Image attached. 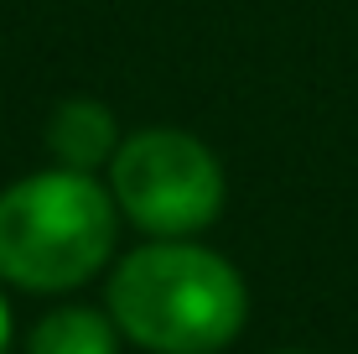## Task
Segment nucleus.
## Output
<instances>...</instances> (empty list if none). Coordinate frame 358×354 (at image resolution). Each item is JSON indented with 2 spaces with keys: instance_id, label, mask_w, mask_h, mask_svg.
Wrapping results in <instances>:
<instances>
[{
  "instance_id": "423d86ee",
  "label": "nucleus",
  "mask_w": 358,
  "mask_h": 354,
  "mask_svg": "<svg viewBox=\"0 0 358 354\" xmlns=\"http://www.w3.org/2000/svg\"><path fill=\"white\" fill-rule=\"evenodd\" d=\"M10 334H16V323H10V302H6V292H0V354L10 349Z\"/></svg>"
},
{
  "instance_id": "7ed1b4c3",
  "label": "nucleus",
  "mask_w": 358,
  "mask_h": 354,
  "mask_svg": "<svg viewBox=\"0 0 358 354\" xmlns=\"http://www.w3.org/2000/svg\"><path fill=\"white\" fill-rule=\"evenodd\" d=\"M115 209L151 240H192L224 209V167L187 130H135L109 162Z\"/></svg>"
},
{
  "instance_id": "39448f33",
  "label": "nucleus",
  "mask_w": 358,
  "mask_h": 354,
  "mask_svg": "<svg viewBox=\"0 0 358 354\" xmlns=\"http://www.w3.org/2000/svg\"><path fill=\"white\" fill-rule=\"evenodd\" d=\"M27 354H120V328L109 318V308H52L47 318H36Z\"/></svg>"
},
{
  "instance_id": "f03ea898",
  "label": "nucleus",
  "mask_w": 358,
  "mask_h": 354,
  "mask_svg": "<svg viewBox=\"0 0 358 354\" xmlns=\"http://www.w3.org/2000/svg\"><path fill=\"white\" fill-rule=\"evenodd\" d=\"M120 209L94 172H31L0 193V282L21 292H73L115 255Z\"/></svg>"
},
{
  "instance_id": "20e7f679",
  "label": "nucleus",
  "mask_w": 358,
  "mask_h": 354,
  "mask_svg": "<svg viewBox=\"0 0 358 354\" xmlns=\"http://www.w3.org/2000/svg\"><path fill=\"white\" fill-rule=\"evenodd\" d=\"M47 151L57 156V167H73V172L109 167L120 151L115 109L104 100H63L47 120Z\"/></svg>"
},
{
  "instance_id": "0eeeda50",
  "label": "nucleus",
  "mask_w": 358,
  "mask_h": 354,
  "mask_svg": "<svg viewBox=\"0 0 358 354\" xmlns=\"http://www.w3.org/2000/svg\"><path fill=\"white\" fill-rule=\"evenodd\" d=\"M280 354H301V349H280Z\"/></svg>"
},
{
  "instance_id": "f257e3e1",
  "label": "nucleus",
  "mask_w": 358,
  "mask_h": 354,
  "mask_svg": "<svg viewBox=\"0 0 358 354\" xmlns=\"http://www.w3.org/2000/svg\"><path fill=\"white\" fill-rule=\"evenodd\" d=\"M104 302L120 339L145 354H224L250 318L239 266L192 240H145L120 255Z\"/></svg>"
}]
</instances>
